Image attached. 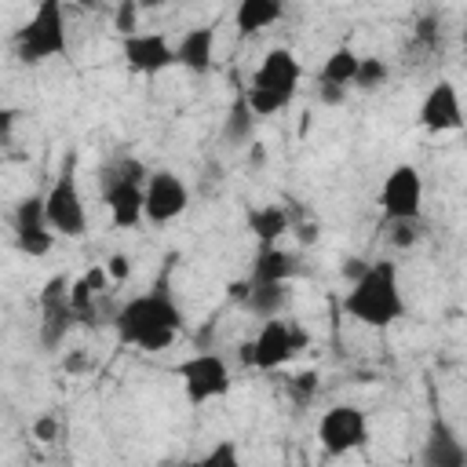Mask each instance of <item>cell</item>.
Masks as SVG:
<instances>
[{
	"mask_svg": "<svg viewBox=\"0 0 467 467\" xmlns=\"http://www.w3.org/2000/svg\"><path fill=\"white\" fill-rule=\"evenodd\" d=\"M182 306L164 292V288H153V292H142V296H131L117 317H113V328H117V339L124 347H139V350H168L175 343V336L182 332Z\"/></svg>",
	"mask_w": 467,
	"mask_h": 467,
	"instance_id": "obj_1",
	"label": "cell"
},
{
	"mask_svg": "<svg viewBox=\"0 0 467 467\" xmlns=\"http://www.w3.org/2000/svg\"><path fill=\"white\" fill-rule=\"evenodd\" d=\"M343 310L368 328L398 325L405 317V296L398 285V266L390 259L365 263V270L350 281V292L343 296Z\"/></svg>",
	"mask_w": 467,
	"mask_h": 467,
	"instance_id": "obj_2",
	"label": "cell"
},
{
	"mask_svg": "<svg viewBox=\"0 0 467 467\" xmlns=\"http://www.w3.org/2000/svg\"><path fill=\"white\" fill-rule=\"evenodd\" d=\"M299 80H303V62L288 47H274V51L263 55V62L252 73V84L241 91L244 106L252 109L255 120L259 117H274L296 99Z\"/></svg>",
	"mask_w": 467,
	"mask_h": 467,
	"instance_id": "obj_3",
	"label": "cell"
},
{
	"mask_svg": "<svg viewBox=\"0 0 467 467\" xmlns=\"http://www.w3.org/2000/svg\"><path fill=\"white\" fill-rule=\"evenodd\" d=\"M69 51V26H66V7L58 0H40L29 22L18 26L15 33V55L26 66L62 58Z\"/></svg>",
	"mask_w": 467,
	"mask_h": 467,
	"instance_id": "obj_4",
	"label": "cell"
},
{
	"mask_svg": "<svg viewBox=\"0 0 467 467\" xmlns=\"http://www.w3.org/2000/svg\"><path fill=\"white\" fill-rule=\"evenodd\" d=\"M142 190H146V164L135 157H120L102 171V201L113 226L131 230L142 223Z\"/></svg>",
	"mask_w": 467,
	"mask_h": 467,
	"instance_id": "obj_5",
	"label": "cell"
},
{
	"mask_svg": "<svg viewBox=\"0 0 467 467\" xmlns=\"http://www.w3.org/2000/svg\"><path fill=\"white\" fill-rule=\"evenodd\" d=\"M306 347H310V332H306L299 321L270 317V321H263V328L255 332V339L241 347V358H244L252 368L274 372V368L288 365L292 358H299Z\"/></svg>",
	"mask_w": 467,
	"mask_h": 467,
	"instance_id": "obj_6",
	"label": "cell"
},
{
	"mask_svg": "<svg viewBox=\"0 0 467 467\" xmlns=\"http://www.w3.org/2000/svg\"><path fill=\"white\" fill-rule=\"evenodd\" d=\"M44 223L58 237H84L88 234V208H84V197L77 186L73 157H66L58 179L44 193Z\"/></svg>",
	"mask_w": 467,
	"mask_h": 467,
	"instance_id": "obj_7",
	"label": "cell"
},
{
	"mask_svg": "<svg viewBox=\"0 0 467 467\" xmlns=\"http://www.w3.org/2000/svg\"><path fill=\"white\" fill-rule=\"evenodd\" d=\"M379 212L383 223H420L423 215V175L416 164H394L379 186Z\"/></svg>",
	"mask_w": 467,
	"mask_h": 467,
	"instance_id": "obj_8",
	"label": "cell"
},
{
	"mask_svg": "<svg viewBox=\"0 0 467 467\" xmlns=\"http://www.w3.org/2000/svg\"><path fill=\"white\" fill-rule=\"evenodd\" d=\"M175 376L182 379V390H186V401L190 405H204V401H215V398H226L230 394V365L223 354L215 350H201V354H190L175 365Z\"/></svg>",
	"mask_w": 467,
	"mask_h": 467,
	"instance_id": "obj_9",
	"label": "cell"
},
{
	"mask_svg": "<svg viewBox=\"0 0 467 467\" xmlns=\"http://www.w3.org/2000/svg\"><path fill=\"white\" fill-rule=\"evenodd\" d=\"M317 441L328 456H350L368 445V416L358 405H332L317 420Z\"/></svg>",
	"mask_w": 467,
	"mask_h": 467,
	"instance_id": "obj_10",
	"label": "cell"
},
{
	"mask_svg": "<svg viewBox=\"0 0 467 467\" xmlns=\"http://www.w3.org/2000/svg\"><path fill=\"white\" fill-rule=\"evenodd\" d=\"M190 208V186L175 171H150L142 190V215L150 223H171Z\"/></svg>",
	"mask_w": 467,
	"mask_h": 467,
	"instance_id": "obj_11",
	"label": "cell"
},
{
	"mask_svg": "<svg viewBox=\"0 0 467 467\" xmlns=\"http://www.w3.org/2000/svg\"><path fill=\"white\" fill-rule=\"evenodd\" d=\"M120 55L131 73L153 77L168 66H175V44L157 29H139L131 36H120Z\"/></svg>",
	"mask_w": 467,
	"mask_h": 467,
	"instance_id": "obj_12",
	"label": "cell"
},
{
	"mask_svg": "<svg viewBox=\"0 0 467 467\" xmlns=\"http://www.w3.org/2000/svg\"><path fill=\"white\" fill-rule=\"evenodd\" d=\"M420 128L431 135H445V131H460L463 128V106H460V91L452 80H438L423 102H420Z\"/></svg>",
	"mask_w": 467,
	"mask_h": 467,
	"instance_id": "obj_13",
	"label": "cell"
},
{
	"mask_svg": "<svg viewBox=\"0 0 467 467\" xmlns=\"http://www.w3.org/2000/svg\"><path fill=\"white\" fill-rule=\"evenodd\" d=\"M15 244L22 255H47L55 244V234L44 223V197L33 193L15 212Z\"/></svg>",
	"mask_w": 467,
	"mask_h": 467,
	"instance_id": "obj_14",
	"label": "cell"
},
{
	"mask_svg": "<svg viewBox=\"0 0 467 467\" xmlns=\"http://www.w3.org/2000/svg\"><path fill=\"white\" fill-rule=\"evenodd\" d=\"M420 463L423 467H467V449H463L460 434L445 420H434L431 423V434L423 441Z\"/></svg>",
	"mask_w": 467,
	"mask_h": 467,
	"instance_id": "obj_15",
	"label": "cell"
},
{
	"mask_svg": "<svg viewBox=\"0 0 467 467\" xmlns=\"http://www.w3.org/2000/svg\"><path fill=\"white\" fill-rule=\"evenodd\" d=\"M299 274H303L299 255H292V252L270 244V248H259V252H255L248 281H252V285H266V281H274V285H288V281L299 277Z\"/></svg>",
	"mask_w": 467,
	"mask_h": 467,
	"instance_id": "obj_16",
	"label": "cell"
},
{
	"mask_svg": "<svg viewBox=\"0 0 467 467\" xmlns=\"http://www.w3.org/2000/svg\"><path fill=\"white\" fill-rule=\"evenodd\" d=\"M215 58V29L212 26H193L179 36L175 44V66L190 69V73H208Z\"/></svg>",
	"mask_w": 467,
	"mask_h": 467,
	"instance_id": "obj_17",
	"label": "cell"
},
{
	"mask_svg": "<svg viewBox=\"0 0 467 467\" xmlns=\"http://www.w3.org/2000/svg\"><path fill=\"white\" fill-rule=\"evenodd\" d=\"M244 219H248V234L259 241V248L277 244V237L288 234V226H292V212L285 204H255V208H248Z\"/></svg>",
	"mask_w": 467,
	"mask_h": 467,
	"instance_id": "obj_18",
	"label": "cell"
},
{
	"mask_svg": "<svg viewBox=\"0 0 467 467\" xmlns=\"http://www.w3.org/2000/svg\"><path fill=\"white\" fill-rule=\"evenodd\" d=\"M285 18V4L281 0H241L234 7V26L241 36H255L263 29H270L274 22Z\"/></svg>",
	"mask_w": 467,
	"mask_h": 467,
	"instance_id": "obj_19",
	"label": "cell"
},
{
	"mask_svg": "<svg viewBox=\"0 0 467 467\" xmlns=\"http://www.w3.org/2000/svg\"><path fill=\"white\" fill-rule=\"evenodd\" d=\"M358 62H361V55H358V51H354L350 44L336 47V51H332V55L325 58L321 73H317V88H336V91H347V88L354 84Z\"/></svg>",
	"mask_w": 467,
	"mask_h": 467,
	"instance_id": "obj_20",
	"label": "cell"
},
{
	"mask_svg": "<svg viewBox=\"0 0 467 467\" xmlns=\"http://www.w3.org/2000/svg\"><path fill=\"white\" fill-rule=\"evenodd\" d=\"M285 303H288V285H274V281H266V285H252V281H248L244 306H248L255 317H263V321L281 317Z\"/></svg>",
	"mask_w": 467,
	"mask_h": 467,
	"instance_id": "obj_21",
	"label": "cell"
},
{
	"mask_svg": "<svg viewBox=\"0 0 467 467\" xmlns=\"http://www.w3.org/2000/svg\"><path fill=\"white\" fill-rule=\"evenodd\" d=\"M40 314H44V321H40V343L47 350H55L66 339V332L77 321V314L69 310V303H47V306H40Z\"/></svg>",
	"mask_w": 467,
	"mask_h": 467,
	"instance_id": "obj_22",
	"label": "cell"
},
{
	"mask_svg": "<svg viewBox=\"0 0 467 467\" xmlns=\"http://www.w3.org/2000/svg\"><path fill=\"white\" fill-rule=\"evenodd\" d=\"M252 131H255V117H252V109L244 106V95H237V99H234V106H230V113H226L223 135H226V142L244 146V142L252 139Z\"/></svg>",
	"mask_w": 467,
	"mask_h": 467,
	"instance_id": "obj_23",
	"label": "cell"
},
{
	"mask_svg": "<svg viewBox=\"0 0 467 467\" xmlns=\"http://www.w3.org/2000/svg\"><path fill=\"white\" fill-rule=\"evenodd\" d=\"M179 467H241V449H237L234 438H223V441H215L204 456L186 460V463H179Z\"/></svg>",
	"mask_w": 467,
	"mask_h": 467,
	"instance_id": "obj_24",
	"label": "cell"
},
{
	"mask_svg": "<svg viewBox=\"0 0 467 467\" xmlns=\"http://www.w3.org/2000/svg\"><path fill=\"white\" fill-rule=\"evenodd\" d=\"M387 62L383 58H376V55H361V62H358V73H354V88L358 91H376L383 80H387Z\"/></svg>",
	"mask_w": 467,
	"mask_h": 467,
	"instance_id": "obj_25",
	"label": "cell"
},
{
	"mask_svg": "<svg viewBox=\"0 0 467 467\" xmlns=\"http://www.w3.org/2000/svg\"><path fill=\"white\" fill-rule=\"evenodd\" d=\"M113 26H117V33H120V36L139 33V4H131V0L117 4V11H113Z\"/></svg>",
	"mask_w": 467,
	"mask_h": 467,
	"instance_id": "obj_26",
	"label": "cell"
},
{
	"mask_svg": "<svg viewBox=\"0 0 467 467\" xmlns=\"http://www.w3.org/2000/svg\"><path fill=\"white\" fill-rule=\"evenodd\" d=\"M102 270H106V281H109V285H124V281L131 277V259H128L124 252H113V255L102 263Z\"/></svg>",
	"mask_w": 467,
	"mask_h": 467,
	"instance_id": "obj_27",
	"label": "cell"
},
{
	"mask_svg": "<svg viewBox=\"0 0 467 467\" xmlns=\"http://www.w3.org/2000/svg\"><path fill=\"white\" fill-rule=\"evenodd\" d=\"M29 431H33V438H36L40 445H51V441L58 438V416H55V412H40Z\"/></svg>",
	"mask_w": 467,
	"mask_h": 467,
	"instance_id": "obj_28",
	"label": "cell"
},
{
	"mask_svg": "<svg viewBox=\"0 0 467 467\" xmlns=\"http://www.w3.org/2000/svg\"><path fill=\"white\" fill-rule=\"evenodd\" d=\"M390 230H394V237H390V241H394L398 248H405V244H412V241H416V223H394Z\"/></svg>",
	"mask_w": 467,
	"mask_h": 467,
	"instance_id": "obj_29",
	"label": "cell"
},
{
	"mask_svg": "<svg viewBox=\"0 0 467 467\" xmlns=\"http://www.w3.org/2000/svg\"><path fill=\"white\" fill-rule=\"evenodd\" d=\"M15 109H0V142H7V135H11V124H15Z\"/></svg>",
	"mask_w": 467,
	"mask_h": 467,
	"instance_id": "obj_30",
	"label": "cell"
},
{
	"mask_svg": "<svg viewBox=\"0 0 467 467\" xmlns=\"http://www.w3.org/2000/svg\"><path fill=\"white\" fill-rule=\"evenodd\" d=\"M88 365H91V361H84L80 354H77V358H66V368H69V372H84Z\"/></svg>",
	"mask_w": 467,
	"mask_h": 467,
	"instance_id": "obj_31",
	"label": "cell"
},
{
	"mask_svg": "<svg viewBox=\"0 0 467 467\" xmlns=\"http://www.w3.org/2000/svg\"><path fill=\"white\" fill-rule=\"evenodd\" d=\"M299 241H303V244H306V241H314V226H310V223H306V226H299Z\"/></svg>",
	"mask_w": 467,
	"mask_h": 467,
	"instance_id": "obj_32",
	"label": "cell"
}]
</instances>
